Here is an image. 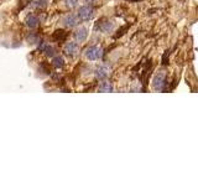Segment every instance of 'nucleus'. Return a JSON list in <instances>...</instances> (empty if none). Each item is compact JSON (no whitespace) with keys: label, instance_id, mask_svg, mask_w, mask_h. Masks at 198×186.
I'll return each instance as SVG.
<instances>
[{"label":"nucleus","instance_id":"nucleus-7","mask_svg":"<svg viewBox=\"0 0 198 186\" xmlns=\"http://www.w3.org/2000/svg\"><path fill=\"white\" fill-rule=\"evenodd\" d=\"M79 51V46L76 44V42H68L65 46V54L67 56H76Z\"/></svg>","mask_w":198,"mask_h":186},{"label":"nucleus","instance_id":"nucleus-11","mask_svg":"<svg viewBox=\"0 0 198 186\" xmlns=\"http://www.w3.org/2000/svg\"><path fill=\"white\" fill-rule=\"evenodd\" d=\"M67 37V32L65 30H56L53 32V39L58 40V41H62Z\"/></svg>","mask_w":198,"mask_h":186},{"label":"nucleus","instance_id":"nucleus-4","mask_svg":"<svg viewBox=\"0 0 198 186\" xmlns=\"http://www.w3.org/2000/svg\"><path fill=\"white\" fill-rule=\"evenodd\" d=\"M78 15H79V18L82 20L88 21V20H91L93 18V9L91 6H82L79 9V11H78Z\"/></svg>","mask_w":198,"mask_h":186},{"label":"nucleus","instance_id":"nucleus-6","mask_svg":"<svg viewBox=\"0 0 198 186\" xmlns=\"http://www.w3.org/2000/svg\"><path fill=\"white\" fill-rule=\"evenodd\" d=\"M73 35H74L76 41L83 42V41H86V39H87V36H88V29L84 28V26H81V28H78L77 30L74 31Z\"/></svg>","mask_w":198,"mask_h":186},{"label":"nucleus","instance_id":"nucleus-2","mask_svg":"<svg viewBox=\"0 0 198 186\" xmlns=\"http://www.w3.org/2000/svg\"><path fill=\"white\" fill-rule=\"evenodd\" d=\"M86 57L91 61H96L99 60L101 56H103V50L99 47V46H91L86 50Z\"/></svg>","mask_w":198,"mask_h":186},{"label":"nucleus","instance_id":"nucleus-5","mask_svg":"<svg viewBox=\"0 0 198 186\" xmlns=\"http://www.w3.org/2000/svg\"><path fill=\"white\" fill-rule=\"evenodd\" d=\"M110 73V68L105 65H100L96 68V77L98 80H105Z\"/></svg>","mask_w":198,"mask_h":186},{"label":"nucleus","instance_id":"nucleus-13","mask_svg":"<svg viewBox=\"0 0 198 186\" xmlns=\"http://www.w3.org/2000/svg\"><path fill=\"white\" fill-rule=\"evenodd\" d=\"M43 51H45V54H46L47 56H53L55 52H56L55 47L51 46V45H45V46H43Z\"/></svg>","mask_w":198,"mask_h":186},{"label":"nucleus","instance_id":"nucleus-16","mask_svg":"<svg viewBox=\"0 0 198 186\" xmlns=\"http://www.w3.org/2000/svg\"><path fill=\"white\" fill-rule=\"evenodd\" d=\"M168 54H170V51H166L165 55H164V57H162V63H164V65L167 63V56H168Z\"/></svg>","mask_w":198,"mask_h":186},{"label":"nucleus","instance_id":"nucleus-1","mask_svg":"<svg viewBox=\"0 0 198 186\" xmlns=\"http://www.w3.org/2000/svg\"><path fill=\"white\" fill-rule=\"evenodd\" d=\"M165 85H166V73L165 72H159L155 75L154 80H152V88L155 91H164L165 90Z\"/></svg>","mask_w":198,"mask_h":186},{"label":"nucleus","instance_id":"nucleus-12","mask_svg":"<svg viewBox=\"0 0 198 186\" xmlns=\"http://www.w3.org/2000/svg\"><path fill=\"white\" fill-rule=\"evenodd\" d=\"M52 65H53V67H56V68H61V67L65 66V60H63V57H61V56H56V57L53 59V61H52Z\"/></svg>","mask_w":198,"mask_h":186},{"label":"nucleus","instance_id":"nucleus-10","mask_svg":"<svg viewBox=\"0 0 198 186\" xmlns=\"http://www.w3.org/2000/svg\"><path fill=\"white\" fill-rule=\"evenodd\" d=\"M98 91L99 92H111V91H113V86H111L109 82H105V81H104V82L100 83Z\"/></svg>","mask_w":198,"mask_h":186},{"label":"nucleus","instance_id":"nucleus-8","mask_svg":"<svg viewBox=\"0 0 198 186\" xmlns=\"http://www.w3.org/2000/svg\"><path fill=\"white\" fill-rule=\"evenodd\" d=\"M62 24H63L66 28H73V26H76V25L78 24V19H77L76 15L69 14V15H67L66 18H63Z\"/></svg>","mask_w":198,"mask_h":186},{"label":"nucleus","instance_id":"nucleus-14","mask_svg":"<svg viewBox=\"0 0 198 186\" xmlns=\"http://www.w3.org/2000/svg\"><path fill=\"white\" fill-rule=\"evenodd\" d=\"M129 26H130V25H126V26H123L120 30H118V34H115V35H114V39H118V37L123 36V35L125 34V31L129 29Z\"/></svg>","mask_w":198,"mask_h":186},{"label":"nucleus","instance_id":"nucleus-17","mask_svg":"<svg viewBox=\"0 0 198 186\" xmlns=\"http://www.w3.org/2000/svg\"><path fill=\"white\" fill-rule=\"evenodd\" d=\"M84 1H87V3H92V1H94V0H84Z\"/></svg>","mask_w":198,"mask_h":186},{"label":"nucleus","instance_id":"nucleus-18","mask_svg":"<svg viewBox=\"0 0 198 186\" xmlns=\"http://www.w3.org/2000/svg\"><path fill=\"white\" fill-rule=\"evenodd\" d=\"M134 1H137V0H134Z\"/></svg>","mask_w":198,"mask_h":186},{"label":"nucleus","instance_id":"nucleus-15","mask_svg":"<svg viewBox=\"0 0 198 186\" xmlns=\"http://www.w3.org/2000/svg\"><path fill=\"white\" fill-rule=\"evenodd\" d=\"M65 3L68 8H76L78 5V0H65Z\"/></svg>","mask_w":198,"mask_h":186},{"label":"nucleus","instance_id":"nucleus-3","mask_svg":"<svg viewBox=\"0 0 198 186\" xmlns=\"http://www.w3.org/2000/svg\"><path fill=\"white\" fill-rule=\"evenodd\" d=\"M113 28H114V25H113V23L110 21V20H108V19H100L97 21V24H96V26H94V29L97 31H100V32H110V31L113 30Z\"/></svg>","mask_w":198,"mask_h":186},{"label":"nucleus","instance_id":"nucleus-9","mask_svg":"<svg viewBox=\"0 0 198 186\" xmlns=\"http://www.w3.org/2000/svg\"><path fill=\"white\" fill-rule=\"evenodd\" d=\"M26 25H27L29 28H31V29L37 28V25H38V19H37L36 16H33V15L29 16V18L26 19Z\"/></svg>","mask_w":198,"mask_h":186}]
</instances>
